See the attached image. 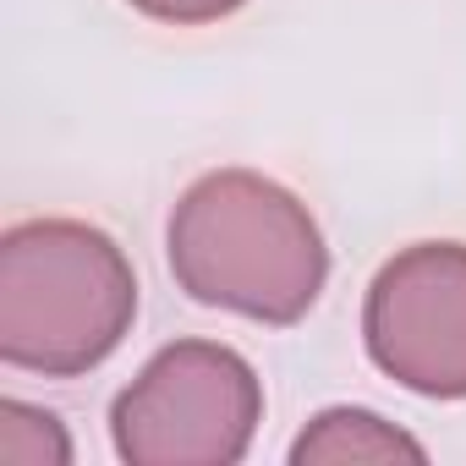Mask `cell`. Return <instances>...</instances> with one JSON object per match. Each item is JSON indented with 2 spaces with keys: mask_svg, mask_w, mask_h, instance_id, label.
Wrapping results in <instances>:
<instances>
[{
  "mask_svg": "<svg viewBox=\"0 0 466 466\" xmlns=\"http://www.w3.org/2000/svg\"><path fill=\"white\" fill-rule=\"evenodd\" d=\"M165 258L192 302L275 329L308 319L329 280V248L313 208L242 165L208 170L176 198Z\"/></svg>",
  "mask_w": 466,
  "mask_h": 466,
  "instance_id": "obj_1",
  "label": "cell"
},
{
  "mask_svg": "<svg viewBox=\"0 0 466 466\" xmlns=\"http://www.w3.org/2000/svg\"><path fill=\"white\" fill-rule=\"evenodd\" d=\"M137 319V275L88 219H23L0 237V362L83 379Z\"/></svg>",
  "mask_w": 466,
  "mask_h": 466,
  "instance_id": "obj_2",
  "label": "cell"
},
{
  "mask_svg": "<svg viewBox=\"0 0 466 466\" xmlns=\"http://www.w3.org/2000/svg\"><path fill=\"white\" fill-rule=\"evenodd\" d=\"M264 422V379L219 340H176L110 406L127 466H237Z\"/></svg>",
  "mask_w": 466,
  "mask_h": 466,
  "instance_id": "obj_3",
  "label": "cell"
},
{
  "mask_svg": "<svg viewBox=\"0 0 466 466\" xmlns=\"http://www.w3.org/2000/svg\"><path fill=\"white\" fill-rule=\"evenodd\" d=\"M362 346L422 400H466V242L395 253L362 302Z\"/></svg>",
  "mask_w": 466,
  "mask_h": 466,
  "instance_id": "obj_4",
  "label": "cell"
},
{
  "mask_svg": "<svg viewBox=\"0 0 466 466\" xmlns=\"http://www.w3.org/2000/svg\"><path fill=\"white\" fill-rule=\"evenodd\" d=\"M297 466H346V461H428V444L411 439L406 428H395L390 417L368 411V406H329L319 411L297 444H291Z\"/></svg>",
  "mask_w": 466,
  "mask_h": 466,
  "instance_id": "obj_5",
  "label": "cell"
},
{
  "mask_svg": "<svg viewBox=\"0 0 466 466\" xmlns=\"http://www.w3.org/2000/svg\"><path fill=\"white\" fill-rule=\"evenodd\" d=\"M72 439L56 411L28 406L17 395L0 400V466H66Z\"/></svg>",
  "mask_w": 466,
  "mask_h": 466,
  "instance_id": "obj_6",
  "label": "cell"
},
{
  "mask_svg": "<svg viewBox=\"0 0 466 466\" xmlns=\"http://www.w3.org/2000/svg\"><path fill=\"white\" fill-rule=\"evenodd\" d=\"M127 6L170 28H203V23H225L230 12H242L248 0H127Z\"/></svg>",
  "mask_w": 466,
  "mask_h": 466,
  "instance_id": "obj_7",
  "label": "cell"
}]
</instances>
